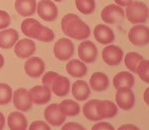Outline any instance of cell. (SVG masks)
Wrapping results in <instances>:
<instances>
[{
	"mask_svg": "<svg viewBox=\"0 0 149 130\" xmlns=\"http://www.w3.org/2000/svg\"><path fill=\"white\" fill-rule=\"evenodd\" d=\"M30 130H52L50 126L44 121H35L30 125Z\"/></svg>",
	"mask_w": 149,
	"mask_h": 130,
	"instance_id": "34",
	"label": "cell"
},
{
	"mask_svg": "<svg viewBox=\"0 0 149 130\" xmlns=\"http://www.w3.org/2000/svg\"><path fill=\"white\" fill-rule=\"evenodd\" d=\"M4 124H5V117H4V115L0 112V130L3 129Z\"/></svg>",
	"mask_w": 149,
	"mask_h": 130,
	"instance_id": "39",
	"label": "cell"
},
{
	"mask_svg": "<svg viewBox=\"0 0 149 130\" xmlns=\"http://www.w3.org/2000/svg\"><path fill=\"white\" fill-rule=\"evenodd\" d=\"M75 5L82 14H91L95 10L94 0H75Z\"/></svg>",
	"mask_w": 149,
	"mask_h": 130,
	"instance_id": "29",
	"label": "cell"
},
{
	"mask_svg": "<svg viewBox=\"0 0 149 130\" xmlns=\"http://www.w3.org/2000/svg\"><path fill=\"white\" fill-rule=\"evenodd\" d=\"M102 60L110 66H117L122 62L124 58V52L119 46L108 45L102 50Z\"/></svg>",
	"mask_w": 149,
	"mask_h": 130,
	"instance_id": "9",
	"label": "cell"
},
{
	"mask_svg": "<svg viewBox=\"0 0 149 130\" xmlns=\"http://www.w3.org/2000/svg\"><path fill=\"white\" fill-rule=\"evenodd\" d=\"M78 56L85 64L93 63L97 58V48L91 41H83L78 46Z\"/></svg>",
	"mask_w": 149,
	"mask_h": 130,
	"instance_id": "10",
	"label": "cell"
},
{
	"mask_svg": "<svg viewBox=\"0 0 149 130\" xmlns=\"http://www.w3.org/2000/svg\"><path fill=\"white\" fill-rule=\"evenodd\" d=\"M42 28H43V24H40L37 20L31 17L26 18L22 24V34L31 39H37Z\"/></svg>",
	"mask_w": 149,
	"mask_h": 130,
	"instance_id": "17",
	"label": "cell"
},
{
	"mask_svg": "<svg viewBox=\"0 0 149 130\" xmlns=\"http://www.w3.org/2000/svg\"><path fill=\"white\" fill-rule=\"evenodd\" d=\"M45 119L52 126H61L66 120V116L61 111L58 104H51L45 109Z\"/></svg>",
	"mask_w": 149,
	"mask_h": 130,
	"instance_id": "12",
	"label": "cell"
},
{
	"mask_svg": "<svg viewBox=\"0 0 149 130\" xmlns=\"http://www.w3.org/2000/svg\"><path fill=\"white\" fill-rule=\"evenodd\" d=\"M36 52V44L31 39H22L14 45V53L22 59H26L33 56Z\"/></svg>",
	"mask_w": 149,
	"mask_h": 130,
	"instance_id": "15",
	"label": "cell"
},
{
	"mask_svg": "<svg viewBox=\"0 0 149 130\" xmlns=\"http://www.w3.org/2000/svg\"><path fill=\"white\" fill-rule=\"evenodd\" d=\"M17 31L14 29H7L0 32V48L1 49H10L18 41Z\"/></svg>",
	"mask_w": 149,
	"mask_h": 130,
	"instance_id": "20",
	"label": "cell"
},
{
	"mask_svg": "<svg viewBox=\"0 0 149 130\" xmlns=\"http://www.w3.org/2000/svg\"><path fill=\"white\" fill-rule=\"evenodd\" d=\"M54 54L60 61L69 60L74 54V44L70 39L61 38L54 45Z\"/></svg>",
	"mask_w": 149,
	"mask_h": 130,
	"instance_id": "5",
	"label": "cell"
},
{
	"mask_svg": "<svg viewBox=\"0 0 149 130\" xmlns=\"http://www.w3.org/2000/svg\"><path fill=\"white\" fill-rule=\"evenodd\" d=\"M113 85L115 89H120V87H129L132 89L135 85V78L134 75L130 71H121L118 74L115 75L113 79Z\"/></svg>",
	"mask_w": 149,
	"mask_h": 130,
	"instance_id": "21",
	"label": "cell"
},
{
	"mask_svg": "<svg viewBox=\"0 0 149 130\" xmlns=\"http://www.w3.org/2000/svg\"><path fill=\"white\" fill-rule=\"evenodd\" d=\"M61 130H86L81 124L75 122H68L66 124L63 125L62 129Z\"/></svg>",
	"mask_w": 149,
	"mask_h": 130,
	"instance_id": "36",
	"label": "cell"
},
{
	"mask_svg": "<svg viewBox=\"0 0 149 130\" xmlns=\"http://www.w3.org/2000/svg\"><path fill=\"white\" fill-rule=\"evenodd\" d=\"M54 39H55V34H54L53 30L43 26L41 32H40L39 36H38L36 40L41 42H52Z\"/></svg>",
	"mask_w": 149,
	"mask_h": 130,
	"instance_id": "32",
	"label": "cell"
},
{
	"mask_svg": "<svg viewBox=\"0 0 149 130\" xmlns=\"http://www.w3.org/2000/svg\"><path fill=\"white\" fill-rule=\"evenodd\" d=\"M117 106L124 111H129L135 105V95L129 87H120L117 89L116 93Z\"/></svg>",
	"mask_w": 149,
	"mask_h": 130,
	"instance_id": "8",
	"label": "cell"
},
{
	"mask_svg": "<svg viewBox=\"0 0 149 130\" xmlns=\"http://www.w3.org/2000/svg\"><path fill=\"white\" fill-rule=\"evenodd\" d=\"M125 17V11L121 6L117 4L107 5L102 11V20L106 24H115L122 22Z\"/></svg>",
	"mask_w": 149,
	"mask_h": 130,
	"instance_id": "7",
	"label": "cell"
},
{
	"mask_svg": "<svg viewBox=\"0 0 149 130\" xmlns=\"http://www.w3.org/2000/svg\"><path fill=\"white\" fill-rule=\"evenodd\" d=\"M43 85L49 87L57 97H65L70 91V81L66 76L58 74L55 71L45 73L42 79Z\"/></svg>",
	"mask_w": 149,
	"mask_h": 130,
	"instance_id": "2",
	"label": "cell"
},
{
	"mask_svg": "<svg viewBox=\"0 0 149 130\" xmlns=\"http://www.w3.org/2000/svg\"><path fill=\"white\" fill-rule=\"evenodd\" d=\"M94 39L102 45H110L115 41V33L106 24H97L93 31Z\"/></svg>",
	"mask_w": 149,
	"mask_h": 130,
	"instance_id": "16",
	"label": "cell"
},
{
	"mask_svg": "<svg viewBox=\"0 0 149 130\" xmlns=\"http://www.w3.org/2000/svg\"><path fill=\"white\" fill-rule=\"evenodd\" d=\"M100 113L102 119L113 118L118 114V106L112 101H100Z\"/></svg>",
	"mask_w": 149,
	"mask_h": 130,
	"instance_id": "26",
	"label": "cell"
},
{
	"mask_svg": "<svg viewBox=\"0 0 149 130\" xmlns=\"http://www.w3.org/2000/svg\"><path fill=\"white\" fill-rule=\"evenodd\" d=\"M3 65H4V58H3V56L0 54V68L3 67Z\"/></svg>",
	"mask_w": 149,
	"mask_h": 130,
	"instance_id": "41",
	"label": "cell"
},
{
	"mask_svg": "<svg viewBox=\"0 0 149 130\" xmlns=\"http://www.w3.org/2000/svg\"><path fill=\"white\" fill-rule=\"evenodd\" d=\"M54 1H56V2H61V1H63V0H54Z\"/></svg>",
	"mask_w": 149,
	"mask_h": 130,
	"instance_id": "42",
	"label": "cell"
},
{
	"mask_svg": "<svg viewBox=\"0 0 149 130\" xmlns=\"http://www.w3.org/2000/svg\"><path fill=\"white\" fill-rule=\"evenodd\" d=\"M31 102L37 105H46L52 99L51 89L45 85H36L29 91Z\"/></svg>",
	"mask_w": 149,
	"mask_h": 130,
	"instance_id": "13",
	"label": "cell"
},
{
	"mask_svg": "<svg viewBox=\"0 0 149 130\" xmlns=\"http://www.w3.org/2000/svg\"><path fill=\"white\" fill-rule=\"evenodd\" d=\"M110 85V79L104 72H94L90 76L89 87L94 92H104Z\"/></svg>",
	"mask_w": 149,
	"mask_h": 130,
	"instance_id": "18",
	"label": "cell"
},
{
	"mask_svg": "<svg viewBox=\"0 0 149 130\" xmlns=\"http://www.w3.org/2000/svg\"><path fill=\"white\" fill-rule=\"evenodd\" d=\"M91 130H115V128L108 122H98L92 126Z\"/></svg>",
	"mask_w": 149,
	"mask_h": 130,
	"instance_id": "35",
	"label": "cell"
},
{
	"mask_svg": "<svg viewBox=\"0 0 149 130\" xmlns=\"http://www.w3.org/2000/svg\"><path fill=\"white\" fill-rule=\"evenodd\" d=\"M61 29L62 32L71 39L86 40L90 36V29L77 14L68 13L63 16L61 20Z\"/></svg>",
	"mask_w": 149,
	"mask_h": 130,
	"instance_id": "1",
	"label": "cell"
},
{
	"mask_svg": "<svg viewBox=\"0 0 149 130\" xmlns=\"http://www.w3.org/2000/svg\"><path fill=\"white\" fill-rule=\"evenodd\" d=\"M138 76L140 77V79L144 81L146 83H149V60L143 59L140 62L139 66H138L137 72Z\"/></svg>",
	"mask_w": 149,
	"mask_h": 130,
	"instance_id": "31",
	"label": "cell"
},
{
	"mask_svg": "<svg viewBox=\"0 0 149 130\" xmlns=\"http://www.w3.org/2000/svg\"><path fill=\"white\" fill-rule=\"evenodd\" d=\"M66 71L72 77L80 78L87 73V66L81 60L72 59L66 64Z\"/></svg>",
	"mask_w": 149,
	"mask_h": 130,
	"instance_id": "23",
	"label": "cell"
},
{
	"mask_svg": "<svg viewBox=\"0 0 149 130\" xmlns=\"http://www.w3.org/2000/svg\"><path fill=\"white\" fill-rule=\"evenodd\" d=\"M37 9L36 0H15V10L20 16H31Z\"/></svg>",
	"mask_w": 149,
	"mask_h": 130,
	"instance_id": "25",
	"label": "cell"
},
{
	"mask_svg": "<svg viewBox=\"0 0 149 130\" xmlns=\"http://www.w3.org/2000/svg\"><path fill=\"white\" fill-rule=\"evenodd\" d=\"M39 16L45 22H54L58 17V8L51 0H41L37 5Z\"/></svg>",
	"mask_w": 149,
	"mask_h": 130,
	"instance_id": "6",
	"label": "cell"
},
{
	"mask_svg": "<svg viewBox=\"0 0 149 130\" xmlns=\"http://www.w3.org/2000/svg\"><path fill=\"white\" fill-rule=\"evenodd\" d=\"M82 112L84 117L89 121H100L102 116L100 113V100H90L83 105Z\"/></svg>",
	"mask_w": 149,
	"mask_h": 130,
	"instance_id": "19",
	"label": "cell"
},
{
	"mask_svg": "<svg viewBox=\"0 0 149 130\" xmlns=\"http://www.w3.org/2000/svg\"><path fill=\"white\" fill-rule=\"evenodd\" d=\"M126 17L131 24H145L149 17V8L145 3L141 1H132L126 8Z\"/></svg>",
	"mask_w": 149,
	"mask_h": 130,
	"instance_id": "3",
	"label": "cell"
},
{
	"mask_svg": "<svg viewBox=\"0 0 149 130\" xmlns=\"http://www.w3.org/2000/svg\"><path fill=\"white\" fill-rule=\"evenodd\" d=\"M144 101L147 105H149V87L144 92Z\"/></svg>",
	"mask_w": 149,
	"mask_h": 130,
	"instance_id": "40",
	"label": "cell"
},
{
	"mask_svg": "<svg viewBox=\"0 0 149 130\" xmlns=\"http://www.w3.org/2000/svg\"><path fill=\"white\" fill-rule=\"evenodd\" d=\"M72 95L77 101H86L90 96V87L84 80H77L72 85Z\"/></svg>",
	"mask_w": 149,
	"mask_h": 130,
	"instance_id": "24",
	"label": "cell"
},
{
	"mask_svg": "<svg viewBox=\"0 0 149 130\" xmlns=\"http://www.w3.org/2000/svg\"><path fill=\"white\" fill-rule=\"evenodd\" d=\"M61 111L65 116H77L80 113V106L73 100H64L59 104Z\"/></svg>",
	"mask_w": 149,
	"mask_h": 130,
	"instance_id": "27",
	"label": "cell"
},
{
	"mask_svg": "<svg viewBox=\"0 0 149 130\" xmlns=\"http://www.w3.org/2000/svg\"><path fill=\"white\" fill-rule=\"evenodd\" d=\"M118 130H140L139 127H137L134 124H123L119 127Z\"/></svg>",
	"mask_w": 149,
	"mask_h": 130,
	"instance_id": "37",
	"label": "cell"
},
{
	"mask_svg": "<svg viewBox=\"0 0 149 130\" xmlns=\"http://www.w3.org/2000/svg\"><path fill=\"white\" fill-rule=\"evenodd\" d=\"M132 1H133V0H115L117 5L121 6V7H127L128 5L131 4Z\"/></svg>",
	"mask_w": 149,
	"mask_h": 130,
	"instance_id": "38",
	"label": "cell"
},
{
	"mask_svg": "<svg viewBox=\"0 0 149 130\" xmlns=\"http://www.w3.org/2000/svg\"><path fill=\"white\" fill-rule=\"evenodd\" d=\"M7 124L10 130H26L28 119L22 113L12 112L7 118Z\"/></svg>",
	"mask_w": 149,
	"mask_h": 130,
	"instance_id": "22",
	"label": "cell"
},
{
	"mask_svg": "<svg viewBox=\"0 0 149 130\" xmlns=\"http://www.w3.org/2000/svg\"><path fill=\"white\" fill-rule=\"evenodd\" d=\"M12 99H13L14 107L22 112L30 111L33 107V102H31L30 93L28 89H24V87L16 89L12 96Z\"/></svg>",
	"mask_w": 149,
	"mask_h": 130,
	"instance_id": "11",
	"label": "cell"
},
{
	"mask_svg": "<svg viewBox=\"0 0 149 130\" xmlns=\"http://www.w3.org/2000/svg\"><path fill=\"white\" fill-rule=\"evenodd\" d=\"M128 38L132 45L142 47L149 44V28L143 24H135L129 31Z\"/></svg>",
	"mask_w": 149,
	"mask_h": 130,
	"instance_id": "4",
	"label": "cell"
},
{
	"mask_svg": "<svg viewBox=\"0 0 149 130\" xmlns=\"http://www.w3.org/2000/svg\"><path fill=\"white\" fill-rule=\"evenodd\" d=\"M143 60V56L140 55L139 53L136 52H129L125 56V66L128 68V70L132 73L137 72L138 66L140 62Z\"/></svg>",
	"mask_w": 149,
	"mask_h": 130,
	"instance_id": "28",
	"label": "cell"
},
{
	"mask_svg": "<svg viewBox=\"0 0 149 130\" xmlns=\"http://www.w3.org/2000/svg\"><path fill=\"white\" fill-rule=\"evenodd\" d=\"M12 99V89L7 83H0V105L9 104Z\"/></svg>",
	"mask_w": 149,
	"mask_h": 130,
	"instance_id": "30",
	"label": "cell"
},
{
	"mask_svg": "<svg viewBox=\"0 0 149 130\" xmlns=\"http://www.w3.org/2000/svg\"><path fill=\"white\" fill-rule=\"evenodd\" d=\"M45 62L40 57H31L24 63V71L30 77L38 78L45 71Z\"/></svg>",
	"mask_w": 149,
	"mask_h": 130,
	"instance_id": "14",
	"label": "cell"
},
{
	"mask_svg": "<svg viewBox=\"0 0 149 130\" xmlns=\"http://www.w3.org/2000/svg\"><path fill=\"white\" fill-rule=\"evenodd\" d=\"M10 24V16L4 10H0V30L6 29Z\"/></svg>",
	"mask_w": 149,
	"mask_h": 130,
	"instance_id": "33",
	"label": "cell"
}]
</instances>
